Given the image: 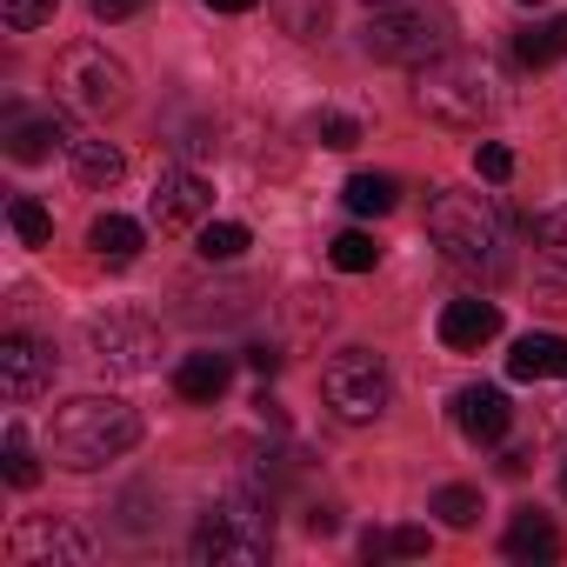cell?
Masks as SVG:
<instances>
[{
    "label": "cell",
    "mask_w": 567,
    "mask_h": 567,
    "mask_svg": "<svg viewBox=\"0 0 567 567\" xmlns=\"http://www.w3.org/2000/svg\"><path fill=\"white\" fill-rule=\"evenodd\" d=\"M247 368H254V374H274V368H280V354L260 341V348H247Z\"/></svg>",
    "instance_id": "cell-34"
},
{
    "label": "cell",
    "mask_w": 567,
    "mask_h": 567,
    "mask_svg": "<svg viewBox=\"0 0 567 567\" xmlns=\"http://www.w3.org/2000/svg\"><path fill=\"white\" fill-rule=\"evenodd\" d=\"M534 240H540V254H547L554 267H567V200H560L554 214H540V220H534Z\"/></svg>",
    "instance_id": "cell-28"
},
{
    "label": "cell",
    "mask_w": 567,
    "mask_h": 567,
    "mask_svg": "<svg viewBox=\"0 0 567 567\" xmlns=\"http://www.w3.org/2000/svg\"><path fill=\"white\" fill-rule=\"evenodd\" d=\"M127 68L101 48V41H74V48H61V61H54V94H61V107H74V114H94V121H107V114H121L127 107Z\"/></svg>",
    "instance_id": "cell-5"
},
{
    "label": "cell",
    "mask_w": 567,
    "mask_h": 567,
    "mask_svg": "<svg viewBox=\"0 0 567 567\" xmlns=\"http://www.w3.org/2000/svg\"><path fill=\"white\" fill-rule=\"evenodd\" d=\"M134 441H141V414H134L127 401H114V394H74V401L54 408V421H48L54 461H61V467H81V474L121 461Z\"/></svg>",
    "instance_id": "cell-1"
},
{
    "label": "cell",
    "mask_w": 567,
    "mask_h": 567,
    "mask_svg": "<svg viewBox=\"0 0 567 567\" xmlns=\"http://www.w3.org/2000/svg\"><path fill=\"white\" fill-rule=\"evenodd\" d=\"M474 167H481V181H494V187H501V181L514 174V154H507L501 141H481V147H474Z\"/></svg>",
    "instance_id": "cell-30"
},
{
    "label": "cell",
    "mask_w": 567,
    "mask_h": 567,
    "mask_svg": "<svg viewBox=\"0 0 567 567\" xmlns=\"http://www.w3.org/2000/svg\"><path fill=\"white\" fill-rule=\"evenodd\" d=\"M187 554H194L200 567H260V560L274 554V514H267V501H247V494L220 501V507L200 520V534H194Z\"/></svg>",
    "instance_id": "cell-4"
},
{
    "label": "cell",
    "mask_w": 567,
    "mask_h": 567,
    "mask_svg": "<svg viewBox=\"0 0 567 567\" xmlns=\"http://www.w3.org/2000/svg\"><path fill=\"white\" fill-rule=\"evenodd\" d=\"M141 8H147V0H94V21H127Z\"/></svg>",
    "instance_id": "cell-32"
},
{
    "label": "cell",
    "mask_w": 567,
    "mask_h": 567,
    "mask_svg": "<svg viewBox=\"0 0 567 567\" xmlns=\"http://www.w3.org/2000/svg\"><path fill=\"white\" fill-rule=\"evenodd\" d=\"M315 134H321V147H354V141H361V121H354V114H321Z\"/></svg>",
    "instance_id": "cell-29"
},
{
    "label": "cell",
    "mask_w": 567,
    "mask_h": 567,
    "mask_svg": "<svg viewBox=\"0 0 567 567\" xmlns=\"http://www.w3.org/2000/svg\"><path fill=\"white\" fill-rule=\"evenodd\" d=\"M381 8H394V0H381Z\"/></svg>",
    "instance_id": "cell-38"
},
{
    "label": "cell",
    "mask_w": 567,
    "mask_h": 567,
    "mask_svg": "<svg viewBox=\"0 0 567 567\" xmlns=\"http://www.w3.org/2000/svg\"><path fill=\"white\" fill-rule=\"evenodd\" d=\"M61 0H0V21H8L14 34H34L41 21H54Z\"/></svg>",
    "instance_id": "cell-27"
},
{
    "label": "cell",
    "mask_w": 567,
    "mask_h": 567,
    "mask_svg": "<svg viewBox=\"0 0 567 567\" xmlns=\"http://www.w3.org/2000/svg\"><path fill=\"white\" fill-rule=\"evenodd\" d=\"M388 554L421 560V554H427V527H394V534H388Z\"/></svg>",
    "instance_id": "cell-31"
},
{
    "label": "cell",
    "mask_w": 567,
    "mask_h": 567,
    "mask_svg": "<svg viewBox=\"0 0 567 567\" xmlns=\"http://www.w3.org/2000/svg\"><path fill=\"white\" fill-rule=\"evenodd\" d=\"M14 554L21 560H94V540L81 534V527H68V520H28L21 534H14Z\"/></svg>",
    "instance_id": "cell-13"
},
{
    "label": "cell",
    "mask_w": 567,
    "mask_h": 567,
    "mask_svg": "<svg viewBox=\"0 0 567 567\" xmlns=\"http://www.w3.org/2000/svg\"><path fill=\"white\" fill-rule=\"evenodd\" d=\"M427 514H441V527H474V520H481V494L454 481V487H441V494H434V507H427Z\"/></svg>",
    "instance_id": "cell-26"
},
{
    "label": "cell",
    "mask_w": 567,
    "mask_h": 567,
    "mask_svg": "<svg viewBox=\"0 0 567 567\" xmlns=\"http://www.w3.org/2000/svg\"><path fill=\"white\" fill-rule=\"evenodd\" d=\"M87 348H94V361H101V368H114V374H147L161 341H154V328H147V321L101 315V321L87 328Z\"/></svg>",
    "instance_id": "cell-8"
},
{
    "label": "cell",
    "mask_w": 567,
    "mask_h": 567,
    "mask_svg": "<svg viewBox=\"0 0 567 567\" xmlns=\"http://www.w3.org/2000/svg\"><path fill=\"white\" fill-rule=\"evenodd\" d=\"M74 141H81V134H74L61 114H14V127H8V154L28 161V167L48 161L54 147H74Z\"/></svg>",
    "instance_id": "cell-14"
},
{
    "label": "cell",
    "mask_w": 567,
    "mask_h": 567,
    "mask_svg": "<svg viewBox=\"0 0 567 567\" xmlns=\"http://www.w3.org/2000/svg\"><path fill=\"white\" fill-rule=\"evenodd\" d=\"M454 41V14L447 8H388L368 21V54L394 61V68H427L441 61Z\"/></svg>",
    "instance_id": "cell-6"
},
{
    "label": "cell",
    "mask_w": 567,
    "mask_h": 567,
    "mask_svg": "<svg viewBox=\"0 0 567 567\" xmlns=\"http://www.w3.org/2000/svg\"><path fill=\"white\" fill-rule=\"evenodd\" d=\"M54 381V348H41L34 334H8L0 341V394H8L14 408L41 401Z\"/></svg>",
    "instance_id": "cell-9"
},
{
    "label": "cell",
    "mask_w": 567,
    "mask_h": 567,
    "mask_svg": "<svg viewBox=\"0 0 567 567\" xmlns=\"http://www.w3.org/2000/svg\"><path fill=\"white\" fill-rule=\"evenodd\" d=\"M8 227H14L21 247H48V240H54V214H48L41 200H28V194L8 200Z\"/></svg>",
    "instance_id": "cell-22"
},
{
    "label": "cell",
    "mask_w": 567,
    "mask_h": 567,
    "mask_svg": "<svg viewBox=\"0 0 567 567\" xmlns=\"http://www.w3.org/2000/svg\"><path fill=\"white\" fill-rule=\"evenodd\" d=\"M494 334H501V308H494V301L467 295V301H447V308H441V348H454V354H481Z\"/></svg>",
    "instance_id": "cell-11"
},
{
    "label": "cell",
    "mask_w": 567,
    "mask_h": 567,
    "mask_svg": "<svg viewBox=\"0 0 567 567\" xmlns=\"http://www.w3.org/2000/svg\"><path fill=\"white\" fill-rule=\"evenodd\" d=\"M87 240H94V254H101V260L127 267V260L141 254V240H147V234H141V220H127V214H101V220L87 227Z\"/></svg>",
    "instance_id": "cell-18"
},
{
    "label": "cell",
    "mask_w": 567,
    "mask_h": 567,
    "mask_svg": "<svg viewBox=\"0 0 567 567\" xmlns=\"http://www.w3.org/2000/svg\"><path fill=\"white\" fill-rule=\"evenodd\" d=\"M321 394H328V408H334L348 427H361V421H381V414H388L394 381H388L381 354H368V348H341V354L328 361V374H321Z\"/></svg>",
    "instance_id": "cell-7"
},
{
    "label": "cell",
    "mask_w": 567,
    "mask_h": 567,
    "mask_svg": "<svg viewBox=\"0 0 567 567\" xmlns=\"http://www.w3.org/2000/svg\"><path fill=\"white\" fill-rule=\"evenodd\" d=\"M507 421H514V408H507L501 388H461V394H454V427H461L474 447H494V441L507 434Z\"/></svg>",
    "instance_id": "cell-12"
},
{
    "label": "cell",
    "mask_w": 567,
    "mask_h": 567,
    "mask_svg": "<svg viewBox=\"0 0 567 567\" xmlns=\"http://www.w3.org/2000/svg\"><path fill=\"white\" fill-rule=\"evenodd\" d=\"M207 8H214V14H254L260 0H207Z\"/></svg>",
    "instance_id": "cell-35"
},
{
    "label": "cell",
    "mask_w": 567,
    "mask_h": 567,
    "mask_svg": "<svg viewBox=\"0 0 567 567\" xmlns=\"http://www.w3.org/2000/svg\"><path fill=\"white\" fill-rule=\"evenodd\" d=\"M414 101H421V114H434L447 127H481L501 107V74L481 54H441V61L421 68Z\"/></svg>",
    "instance_id": "cell-3"
},
{
    "label": "cell",
    "mask_w": 567,
    "mask_h": 567,
    "mask_svg": "<svg viewBox=\"0 0 567 567\" xmlns=\"http://www.w3.org/2000/svg\"><path fill=\"white\" fill-rule=\"evenodd\" d=\"M501 554H507V560H560V534H554V520H547V514L520 507V514L507 520Z\"/></svg>",
    "instance_id": "cell-16"
},
{
    "label": "cell",
    "mask_w": 567,
    "mask_h": 567,
    "mask_svg": "<svg viewBox=\"0 0 567 567\" xmlns=\"http://www.w3.org/2000/svg\"><path fill=\"white\" fill-rule=\"evenodd\" d=\"M207 207H214V194H207V181L187 174V167H167V174L154 181V200H147V214H154L161 234H181V227L207 220Z\"/></svg>",
    "instance_id": "cell-10"
},
{
    "label": "cell",
    "mask_w": 567,
    "mask_h": 567,
    "mask_svg": "<svg viewBox=\"0 0 567 567\" xmlns=\"http://www.w3.org/2000/svg\"><path fill=\"white\" fill-rule=\"evenodd\" d=\"M341 200H348V214H388L401 200V187H394V174H354L341 187Z\"/></svg>",
    "instance_id": "cell-21"
},
{
    "label": "cell",
    "mask_w": 567,
    "mask_h": 567,
    "mask_svg": "<svg viewBox=\"0 0 567 567\" xmlns=\"http://www.w3.org/2000/svg\"><path fill=\"white\" fill-rule=\"evenodd\" d=\"M68 154H74V174H81L87 187H114V181L127 174V154H121L114 141H74Z\"/></svg>",
    "instance_id": "cell-19"
},
{
    "label": "cell",
    "mask_w": 567,
    "mask_h": 567,
    "mask_svg": "<svg viewBox=\"0 0 567 567\" xmlns=\"http://www.w3.org/2000/svg\"><path fill=\"white\" fill-rule=\"evenodd\" d=\"M200 260H240L247 254V227L240 220H200Z\"/></svg>",
    "instance_id": "cell-23"
},
{
    "label": "cell",
    "mask_w": 567,
    "mask_h": 567,
    "mask_svg": "<svg viewBox=\"0 0 567 567\" xmlns=\"http://www.w3.org/2000/svg\"><path fill=\"white\" fill-rule=\"evenodd\" d=\"M514 381H567V334H520L507 354Z\"/></svg>",
    "instance_id": "cell-15"
},
{
    "label": "cell",
    "mask_w": 567,
    "mask_h": 567,
    "mask_svg": "<svg viewBox=\"0 0 567 567\" xmlns=\"http://www.w3.org/2000/svg\"><path fill=\"white\" fill-rule=\"evenodd\" d=\"M328 260H334L341 274H368V267L381 260V247H374V234H361V227H348V234H334V247H328Z\"/></svg>",
    "instance_id": "cell-24"
},
{
    "label": "cell",
    "mask_w": 567,
    "mask_h": 567,
    "mask_svg": "<svg viewBox=\"0 0 567 567\" xmlns=\"http://www.w3.org/2000/svg\"><path fill=\"white\" fill-rule=\"evenodd\" d=\"M520 8H540V0H520Z\"/></svg>",
    "instance_id": "cell-36"
},
{
    "label": "cell",
    "mask_w": 567,
    "mask_h": 567,
    "mask_svg": "<svg viewBox=\"0 0 567 567\" xmlns=\"http://www.w3.org/2000/svg\"><path fill=\"white\" fill-rule=\"evenodd\" d=\"M560 494H567V474H560Z\"/></svg>",
    "instance_id": "cell-37"
},
{
    "label": "cell",
    "mask_w": 567,
    "mask_h": 567,
    "mask_svg": "<svg viewBox=\"0 0 567 567\" xmlns=\"http://www.w3.org/2000/svg\"><path fill=\"white\" fill-rule=\"evenodd\" d=\"M427 234H434V247H441L461 274H487V280L507 274V234H501V214H494L481 194L441 187V194L427 200Z\"/></svg>",
    "instance_id": "cell-2"
},
{
    "label": "cell",
    "mask_w": 567,
    "mask_h": 567,
    "mask_svg": "<svg viewBox=\"0 0 567 567\" xmlns=\"http://www.w3.org/2000/svg\"><path fill=\"white\" fill-rule=\"evenodd\" d=\"M227 381H234V354H187L181 374H174L181 401H220Z\"/></svg>",
    "instance_id": "cell-17"
},
{
    "label": "cell",
    "mask_w": 567,
    "mask_h": 567,
    "mask_svg": "<svg viewBox=\"0 0 567 567\" xmlns=\"http://www.w3.org/2000/svg\"><path fill=\"white\" fill-rule=\"evenodd\" d=\"M514 54H520V68H554L560 54H567V14H554V21H534L520 41H514Z\"/></svg>",
    "instance_id": "cell-20"
},
{
    "label": "cell",
    "mask_w": 567,
    "mask_h": 567,
    "mask_svg": "<svg viewBox=\"0 0 567 567\" xmlns=\"http://www.w3.org/2000/svg\"><path fill=\"white\" fill-rule=\"evenodd\" d=\"M308 534H341V514L334 507H308Z\"/></svg>",
    "instance_id": "cell-33"
},
{
    "label": "cell",
    "mask_w": 567,
    "mask_h": 567,
    "mask_svg": "<svg viewBox=\"0 0 567 567\" xmlns=\"http://www.w3.org/2000/svg\"><path fill=\"white\" fill-rule=\"evenodd\" d=\"M0 461H8V481H14V487H34V481H41V461H34V447H28V427H21V421L8 427V441H0Z\"/></svg>",
    "instance_id": "cell-25"
}]
</instances>
